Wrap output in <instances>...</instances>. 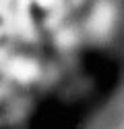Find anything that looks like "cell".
Here are the masks:
<instances>
[{"instance_id": "1", "label": "cell", "mask_w": 124, "mask_h": 129, "mask_svg": "<svg viewBox=\"0 0 124 129\" xmlns=\"http://www.w3.org/2000/svg\"><path fill=\"white\" fill-rule=\"evenodd\" d=\"M48 64L33 52H13L0 60V77L15 90H33L41 85Z\"/></svg>"}, {"instance_id": "2", "label": "cell", "mask_w": 124, "mask_h": 129, "mask_svg": "<svg viewBox=\"0 0 124 129\" xmlns=\"http://www.w3.org/2000/svg\"><path fill=\"white\" fill-rule=\"evenodd\" d=\"M2 98H4V94H2V90H0V102H2Z\"/></svg>"}]
</instances>
